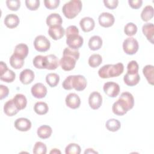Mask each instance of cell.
I'll return each instance as SVG.
<instances>
[{
	"mask_svg": "<svg viewBox=\"0 0 154 154\" xmlns=\"http://www.w3.org/2000/svg\"><path fill=\"white\" fill-rule=\"evenodd\" d=\"M79 58V52L78 50L70 48H66L63 51V56L60 60V64L63 70L70 71L73 70L76 60Z\"/></svg>",
	"mask_w": 154,
	"mask_h": 154,
	"instance_id": "obj_1",
	"label": "cell"
},
{
	"mask_svg": "<svg viewBox=\"0 0 154 154\" xmlns=\"http://www.w3.org/2000/svg\"><path fill=\"white\" fill-rule=\"evenodd\" d=\"M62 86L67 90L75 88L76 91H82L87 86V80L81 75H70L64 80Z\"/></svg>",
	"mask_w": 154,
	"mask_h": 154,
	"instance_id": "obj_2",
	"label": "cell"
},
{
	"mask_svg": "<svg viewBox=\"0 0 154 154\" xmlns=\"http://www.w3.org/2000/svg\"><path fill=\"white\" fill-rule=\"evenodd\" d=\"M124 70V66L122 63L116 64H106L98 71V75L101 78L117 77L120 75Z\"/></svg>",
	"mask_w": 154,
	"mask_h": 154,
	"instance_id": "obj_3",
	"label": "cell"
},
{
	"mask_svg": "<svg viewBox=\"0 0 154 154\" xmlns=\"http://www.w3.org/2000/svg\"><path fill=\"white\" fill-rule=\"evenodd\" d=\"M82 7V2L79 0H72L64 4L62 11L64 16L67 19L75 17L81 11Z\"/></svg>",
	"mask_w": 154,
	"mask_h": 154,
	"instance_id": "obj_4",
	"label": "cell"
},
{
	"mask_svg": "<svg viewBox=\"0 0 154 154\" xmlns=\"http://www.w3.org/2000/svg\"><path fill=\"white\" fill-rule=\"evenodd\" d=\"M138 41L133 37L126 38L123 43V51L128 55L135 54L138 51Z\"/></svg>",
	"mask_w": 154,
	"mask_h": 154,
	"instance_id": "obj_5",
	"label": "cell"
},
{
	"mask_svg": "<svg viewBox=\"0 0 154 154\" xmlns=\"http://www.w3.org/2000/svg\"><path fill=\"white\" fill-rule=\"evenodd\" d=\"M34 48L38 52H46L51 46L50 41L45 36L40 35L35 38L34 41Z\"/></svg>",
	"mask_w": 154,
	"mask_h": 154,
	"instance_id": "obj_6",
	"label": "cell"
},
{
	"mask_svg": "<svg viewBox=\"0 0 154 154\" xmlns=\"http://www.w3.org/2000/svg\"><path fill=\"white\" fill-rule=\"evenodd\" d=\"M105 93L109 97H115L118 96L120 92V86L118 84L109 81L104 84L103 87Z\"/></svg>",
	"mask_w": 154,
	"mask_h": 154,
	"instance_id": "obj_7",
	"label": "cell"
},
{
	"mask_svg": "<svg viewBox=\"0 0 154 154\" xmlns=\"http://www.w3.org/2000/svg\"><path fill=\"white\" fill-rule=\"evenodd\" d=\"M112 110L114 114L117 116H123L129 110H130L128 105L125 102L121 99H119L116 102H115L112 106Z\"/></svg>",
	"mask_w": 154,
	"mask_h": 154,
	"instance_id": "obj_8",
	"label": "cell"
},
{
	"mask_svg": "<svg viewBox=\"0 0 154 154\" xmlns=\"http://www.w3.org/2000/svg\"><path fill=\"white\" fill-rule=\"evenodd\" d=\"M66 44L69 48L77 50L80 48L84 43V39L82 36L78 35H73L66 37Z\"/></svg>",
	"mask_w": 154,
	"mask_h": 154,
	"instance_id": "obj_9",
	"label": "cell"
},
{
	"mask_svg": "<svg viewBox=\"0 0 154 154\" xmlns=\"http://www.w3.org/2000/svg\"><path fill=\"white\" fill-rule=\"evenodd\" d=\"M98 20L100 26L105 28H108L112 26L115 21V18L112 14L103 12L99 15Z\"/></svg>",
	"mask_w": 154,
	"mask_h": 154,
	"instance_id": "obj_10",
	"label": "cell"
},
{
	"mask_svg": "<svg viewBox=\"0 0 154 154\" xmlns=\"http://www.w3.org/2000/svg\"><path fill=\"white\" fill-rule=\"evenodd\" d=\"M88 103L93 109H97L102 103V97L97 91L92 92L88 97Z\"/></svg>",
	"mask_w": 154,
	"mask_h": 154,
	"instance_id": "obj_11",
	"label": "cell"
},
{
	"mask_svg": "<svg viewBox=\"0 0 154 154\" xmlns=\"http://www.w3.org/2000/svg\"><path fill=\"white\" fill-rule=\"evenodd\" d=\"M32 96L37 99H42L46 96L47 88L42 83L38 82L35 84L31 89Z\"/></svg>",
	"mask_w": 154,
	"mask_h": 154,
	"instance_id": "obj_12",
	"label": "cell"
},
{
	"mask_svg": "<svg viewBox=\"0 0 154 154\" xmlns=\"http://www.w3.org/2000/svg\"><path fill=\"white\" fill-rule=\"evenodd\" d=\"M48 34L52 39L57 40L61 38L64 36L65 31L61 25L51 26L49 28Z\"/></svg>",
	"mask_w": 154,
	"mask_h": 154,
	"instance_id": "obj_13",
	"label": "cell"
},
{
	"mask_svg": "<svg viewBox=\"0 0 154 154\" xmlns=\"http://www.w3.org/2000/svg\"><path fill=\"white\" fill-rule=\"evenodd\" d=\"M65 102L66 105L72 109L79 108L81 104V99L78 95L73 93L69 94L66 96Z\"/></svg>",
	"mask_w": 154,
	"mask_h": 154,
	"instance_id": "obj_14",
	"label": "cell"
},
{
	"mask_svg": "<svg viewBox=\"0 0 154 154\" xmlns=\"http://www.w3.org/2000/svg\"><path fill=\"white\" fill-rule=\"evenodd\" d=\"M58 58L54 54L45 56V69L48 70H55L58 67Z\"/></svg>",
	"mask_w": 154,
	"mask_h": 154,
	"instance_id": "obj_15",
	"label": "cell"
},
{
	"mask_svg": "<svg viewBox=\"0 0 154 154\" xmlns=\"http://www.w3.org/2000/svg\"><path fill=\"white\" fill-rule=\"evenodd\" d=\"M14 126L16 129L20 131L25 132L30 129L31 127V122L28 119L21 117L16 120Z\"/></svg>",
	"mask_w": 154,
	"mask_h": 154,
	"instance_id": "obj_16",
	"label": "cell"
},
{
	"mask_svg": "<svg viewBox=\"0 0 154 154\" xmlns=\"http://www.w3.org/2000/svg\"><path fill=\"white\" fill-rule=\"evenodd\" d=\"M79 25L84 32H87L92 31L95 26V23L93 18L85 17L81 19L79 22Z\"/></svg>",
	"mask_w": 154,
	"mask_h": 154,
	"instance_id": "obj_17",
	"label": "cell"
},
{
	"mask_svg": "<svg viewBox=\"0 0 154 154\" xmlns=\"http://www.w3.org/2000/svg\"><path fill=\"white\" fill-rule=\"evenodd\" d=\"M20 81L23 84H29L34 79V73L32 70L26 69L22 70L20 74Z\"/></svg>",
	"mask_w": 154,
	"mask_h": 154,
	"instance_id": "obj_18",
	"label": "cell"
},
{
	"mask_svg": "<svg viewBox=\"0 0 154 154\" xmlns=\"http://www.w3.org/2000/svg\"><path fill=\"white\" fill-rule=\"evenodd\" d=\"M19 18L14 14H9L4 19V24L9 28H14L19 24Z\"/></svg>",
	"mask_w": 154,
	"mask_h": 154,
	"instance_id": "obj_19",
	"label": "cell"
},
{
	"mask_svg": "<svg viewBox=\"0 0 154 154\" xmlns=\"http://www.w3.org/2000/svg\"><path fill=\"white\" fill-rule=\"evenodd\" d=\"M142 31L144 35L146 37L147 39L152 43L153 44V34H154V26L152 23H147L142 27Z\"/></svg>",
	"mask_w": 154,
	"mask_h": 154,
	"instance_id": "obj_20",
	"label": "cell"
},
{
	"mask_svg": "<svg viewBox=\"0 0 154 154\" xmlns=\"http://www.w3.org/2000/svg\"><path fill=\"white\" fill-rule=\"evenodd\" d=\"M19 110L15 106L13 99L8 100L4 106V112L8 116H13L18 112Z\"/></svg>",
	"mask_w": 154,
	"mask_h": 154,
	"instance_id": "obj_21",
	"label": "cell"
},
{
	"mask_svg": "<svg viewBox=\"0 0 154 154\" xmlns=\"http://www.w3.org/2000/svg\"><path fill=\"white\" fill-rule=\"evenodd\" d=\"M13 102L19 111L24 109L27 103L26 97L22 94H17L13 99Z\"/></svg>",
	"mask_w": 154,
	"mask_h": 154,
	"instance_id": "obj_22",
	"label": "cell"
},
{
	"mask_svg": "<svg viewBox=\"0 0 154 154\" xmlns=\"http://www.w3.org/2000/svg\"><path fill=\"white\" fill-rule=\"evenodd\" d=\"M46 24L49 26L55 25H61L63 19L61 16L58 13H52L46 18Z\"/></svg>",
	"mask_w": 154,
	"mask_h": 154,
	"instance_id": "obj_23",
	"label": "cell"
},
{
	"mask_svg": "<svg viewBox=\"0 0 154 154\" xmlns=\"http://www.w3.org/2000/svg\"><path fill=\"white\" fill-rule=\"evenodd\" d=\"M13 54L25 59L28 54V47L24 43H19L16 46Z\"/></svg>",
	"mask_w": 154,
	"mask_h": 154,
	"instance_id": "obj_24",
	"label": "cell"
},
{
	"mask_svg": "<svg viewBox=\"0 0 154 154\" xmlns=\"http://www.w3.org/2000/svg\"><path fill=\"white\" fill-rule=\"evenodd\" d=\"M140 79V76L138 73L131 75L126 73L123 77V81L128 86H134L137 85Z\"/></svg>",
	"mask_w": 154,
	"mask_h": 154,
	"instance_id": "obj_25",
	"label": "cell"
},
{
	"mask_svg": "<svg viewBox=\"0 0 154 154\" xmlns=\"http://www.w3.org/2000/svg\"><path fill=\"white\" fill-rule=\"evenodd\" d=\"M143 73L148 82L153 85L154 82V67L152 65H146L143 69Z\"/></svg>",
	"mask_w": 154,
	"mask_h": 154,
	"instance_id": "obj_26",
	"label": "cell"
},
{
	"mask_svg": "<svg viewBox=\"0 0 154 154\" xmlns=\"http://www.w3.org/2000/svg\"><path fill=\"white\" fill-rule=\"evenodd\" d=\"M102 46V40L100 36L94 35L88 41V47L92 51L99 49Z\"/></svg>",
	"mask_w": 154,
	"mask_h": 154,
	"instance_id": "obj_27",
	"label": "cell"
},
{
	"mask_svg": "<svg viewBox=\"0 0 154 154\" xmlns=\"http://www.w3.org/2000/svg\"><path fill=\"white\" fill-rule=\"evenodd\" d=\"M52 132V128L48 125H42L40 126L37 131L38 136L42 139H46L50 137Z\"/></svg>",
	"mask_w": 154,
	"mask_h": 154,
	"instance_id": "obj_28",
	"label": "cell"
},
{
	"mask_svg": "<svg viewBox=\"0 0 154 154\" xmlns=\"http://www.w3.org/2000/svg\"><path fill=\"white\" fill-rule=\"evenodd\" d=\"M16 78L15 73L8 69H7L2 72H1L0 79L5 82H13Z\"/></svg>",
	"mask_w": 154,
	"mask_h": 154,
	"instance_id": "obj_29",
	"label": "cell"
},
{
	"mask_svg": "<svg viewBox=\"0 0 154 154\" xmlns=\"http://www.w3.org/2000/svg\"><path fill=\"white\" fill-rule=\"evenodd\" d=\"M10 63L13 68L19 69L22 68L24 64V59L13 54L10 58Z\"/></svg>",
	"mask_w": 154,
	"mask_h": 154,
	"instance_id": "obj_30",
	"label": "cell"
},
{
	"mask_svg": "<svg viewBox=\"0 0 154 154\" xmlns=\"http://www.w3.org/2000/svg\"><path fill=\"white\" fill-rule=\"evenodd\" d=\"M34 111L38 115H43L48 112L49 110L48 105L44 102H37L34 106Z\"/></svg>",
	"mask_w": 154,
	"mask_h": 154,
	"instance_id": "obj_31",
	"label": "cell"
},
{
	"mask_svg": "<svg viewBox=\"0 0 154 154\" xmlns=\"http://www.w3.org/2000/svg\"><path fill=\"white\" fill-rule=\"evenodd\" d=\"M106 129L111 132L117 131L121 127L120 122L115 119H111L106 121L105 123Z\"/></svg>",
	"mask_w": 154,
	"mask_h": 154,
	"instance_id": "obj_32",
	"label": "cell"
},
{
	"mask_svg": "<svg viewBox=\"0 0 154 154\" xmlns=\"http://www.w3.org/2000/svg\"><path fill=\"white\" fill-rule=\"evenodd\" d=\"M153 16V8L151 5H147L146 6L141 13V17L142 20L144 22H147L150 20Z\"/></svg>",
	"mask_w": 154,
	"mask_h": 154,
	"instance_id": "obj_33",
	"label": "cell"
},
{
	"mask_svg": "<svg viewBox=\"0 0 154 154\" xmlns=\"http://www.w3.org/2000/svg\"><path fill=\"white\" fill-rule=\"evenodd\" d=\"M60 81V76L55 73H48L46 76V81L51 87H54L57 85Z\"/></svg>",
	"mask_w": 154,
	"mask_h": 154,
	"instance_id": "obj_34",
	"label": "cell"
},
{
	"mask_svg": "<svg viewBox=\"0 0 154 154\" xmlns=\"http://www.w3.org/2000/svg\"><path fill=\"white\" fill-rule=\"evenodd\" d=\"M120 99L123 100L125 103L128 105L129 109H131L134 105V99L132 94L129 92L125 91L121 94Z\"/></svg>",
	"mask_w": 154,
	"mask_h": 154,
	"instance_id": "obj_35",
	"label": "cell"
},
{
	"mask_svg": "<svg viewBox=\"0 0 154 154\" xmlns=\"http://www.w3.org/2000/svg\"><path fill=\"white\" fill-rule=\"evenodd\" d=\"M102 62V58L99 54H93L88 58V64L91 67H98Z\"/></svg>",
	"mask_w": 154,
	"mask_h": 154,
	"instance_id": "obj_36",
	"label": "cell"
},
{
	"mask_svg": "<svg viewBox=\"0 0 154 154\" xmlns=\"http://www.w3.org/2000/svg\"><path fill=\"white\" fill-rule=\"evenodd\" d=\"M81 151L80 146L76 143H70L65 149V153L66 154H79Z\"/></svg>",
	"mask_w": 154,
	"mask_h": 154,
	"instance_id": "obj_37",
	"label": "cell"
},
{
	"mask_svg": "<svg viewBox=\"0 0 154 154\" xmlns=\"http://www.w3.org/2000/svg\"><path fill=\"white\" fill-rule=\"evenodd\" d=\"M124 32L128 36L134 35L137 32V26L132 22L128 23L124 27Z\"/></svg>",
	"mask_w": 154,
	"mask_h": 154,
	"instance_id": "obj_38",
	"label": "cell"
},
{
	"mask_svg": "<svg viewBox=\"0 0 154 154\" xmlns=\"http://www.w3.org/2000/svg\"><path fill=\"white\" fill-rule=\"evenodd\" d=\"M47 152L46 146L41 141H37L35 143L33 148V153L35 154H45Z\"/></svg>",
	"mask_w": 154,
	"mask_h": 154,
	"instance_id": "obj_39",
	"label": "cell"
},
{
	"mask_svg": "<svg viewBox=\"0 0 154 154\" xmlns=\"http://www.w3.org/2000/svg\"><path fill=\"white\" fill-rule=\"evenodd\" d=\"M34 66L37 69H45V56L37 55L35 56L32 61Z\"/></svg>",
	"mask_w": 154,
	"mask_h": 154,
	"instance_id": "obj_40",
	"label": "cell"
},
{
	"mask_svg": "<svg viewBox=\"0 0 154 154\" xmlns=\"http://www.w3.org/2000/svg\"><path fill=\"white\" fill-rule=\"evenodd\" d=\"M138 69L139 66L137 62L135 60L131 61L127 66V73L131 75L138 73Z\"/></svg>",
	"mask_w": 154,
	"mask_h": 154,
	"instance_id": "obj_41",
	"label": "cell"
},
{
	"mask_svg": "<svg viewBox=\"0 0 154 154\" xmlns=\"http://www.w3.org/2000/svg\"><path fill=\"white\" fill-rule=\"evenodd\" d=\"M7 7L12 11H17L20 7V1L19 0H7L6 1Z\"/></svg>",
	"mask_w": 154,
	"mask_h": 154,
	"instance_id": "obj_42",
	"label": "cell"
},
{
	"mask_svg": "<svg viewBox=\"0 0 154 154\" xmlns=\"http://www.w3.org/2000/svg\"><path fill=\"white\" fill-rule=\"evenodd\" d=\"M25 4L26 7L30 10H36L40 6L39 0H26Z\"/></svg>",
	"mask_w": 154,
	"mask_h": 154,
	"instance_id": "obj_43",
	"label": "cell"
},
{
	"mask_svg": "<svg viewBox=\"0 0 154 154\" xmlns=\"http://www.w3.org/2000/svg\"><path fill=\"white\" fill-rule=\"evenodd\" d=\"M60 2L59 0H45L44 4L48 9L53 10L58 7Z\"/></svg>",
	"mask_w": 154,
	"mask_h": 154,
	"instance_id": "obj_44",
	"label": "cell"
},
{
	"mask_svg": "<svg viewBox=\"0 0 154 154\" xmlns=\"http://www.w3.org/2000/svg\"><path fill=\"white\" fill-rule=\"evenodd\" d=\"M65 34L66 37L73 35H78L79 34V29L76 26L70 25L67 28Z\"/></svg>",
	"mask_w": 154,
	"mask_h": 154,
	"instance_id": "obj_45",
	"label": "cell"
},
{
	"mask_svg": "<svg viewBox=\"0 0 154 154\" xmlns=\"http://www.w3.org/2000/svg\"><path fill=\"white\" fill-rule=\"evenodd\" d=\"M103 3L105 6L109 9L116 8L119 4V1L117 0H104Z\"/></svg>",
	"mask_w": 154,
	"mask_h": 154,
	"instance_id": "obj_46",
	"label": "cell"
},
{
	"mask_svg": "<svg viewBox=\"0 0 154 154\" xmlns=\"http://www.w3.org/2000/svg\"><path fill=\"white\" fill-rule=\"evenodd\" d=\"M9 93L8 88L4 85H0V99L5 98Z\"/></svg>",
	"mask_w": 154,
	"mask_h": 154,
	"instance_id": "obj_47",
	"label": "cell"
},
{
	"mask_svg": "<svg viewBox=\"0 0 154 154\" xmlns=\"http://www.w3.org/2000/svg\"><path fill=\"white\" fill-rule=\"evenodd\" d=\"M128 3L132 8L138 9L141 7L142 4H143V1H141V0H134V1L129 0Z\"/></svg>",
	"mask_w": 154,
	"mask_h": 154,
	"instance_id": "obj_48",
	"label": "cell"
},
{
	"mask_svg": "<svg viewBox=\"0 0 154 154\" xmlns=\"http://www.w3.org/2000/svg\"><path fill=\"white\" fill-rule=\"evenodd\" d=\"M84 153H97V152L96 151H94L93 149H87L85 150Z\"/></svg>",
	"mask_w": 154,
	"mask_h": 154,
	"instance_id": "obj_49",
	"label": "cell"
},
{
	"mask_svg": "<svg viewBox=\"0 0 154 154\" xmlns=\"http://www.w3.org/2000/svg\"><path fill=\"white\" fill-rule=\"evenodd\" d=\"M50 153H61V152L58 150L57 149H53L50 152Z\"/></svg>",
	"mask_w": 154,
	"mask_h": 154,
	"instance_id": "obj_50",
	"label": "cell"
}]
</instances>
